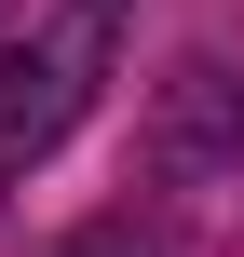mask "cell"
Masks as SVG:
<instances>
[{"instance_id":"7a4b0ae2","label":"cell","mask_w":244,"mask_h":257,"mask_svg":"<svg viewBox=\"0 0 244 257\" xmlns=\"http://www.w3.org/2000/svg\"><path fill=\"white\" fill-rule=\"evenodd\" d=\"M82 257H177V244H163V217H109V230H82Z\"/></svg>"},{"instance_id":"6da1fadb","label":"cell","mask_w":244,"mask_h":257,"mask_svg":"<svg viewBox=\"0 0 244 257\" xmlns=\"http://www.w3.org/2000/svg\"><path fill=\"white\" fill-rule=\"evenodd\" d=\"M109 54H122V0H0V176L68 149Z\"/></svg>"}]
</instances>
